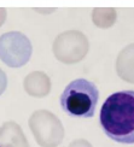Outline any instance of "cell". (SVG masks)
<instances>
[{
    "mask_svg": "<svg viewBox=\"0 0 134 147\" xmlns=\"http://www.w3.org/2000/svg\"><path fill=\"white\" fill-rule=\"evenodd\" d=\"M0 147H29L22 128L14 121H7L0 128Z\"/></svg>",
    "mask_w": 134,
    "mask_h": 147,
    "instance_id": "obj_6",
    "label": "cell"
},
{
    "mask_svg": "<svg viewBox=\"0 0 134 147\" xmlns=\"http://www.w3.org/2000/svg\"><path fill=\"white\" fill-rule=\"evenodd\" d=\"M117 75L128 83H134V44L125 47L116 59Z\"/></svg>",
    "mask_w": 134,
    "mask_h": 147,
    "instance_id": "obj_8",
    "label": "cell"
},
{
    "mask_svg": "<svg viewBox=\"0 0 134 147\" xmlns=\"http://www.w3.org/2000/svg\"><path fill=\"white\" fill-rule=\"evenodd\" d=\"M29 128L41 147H57L64 139L62 122L47 110H38L30 116Z\"/></svg>",
    "mask_w": 134,
    "mask_h": 147,
    "instance_id": "obj_3",
    "label": "cell"
},
{
    "mask_svg": "<svg viewBox=\"0 0 134 147\" xmlns=\"http://www.w3.org/2000/svg\"><path fill=\"white\" fill-rule=\"evenodd\" d=\"M5 20H6V10L3 9V7H0V27L4 24Z\"/></svg>",
    "mask_w": 134,
    "mask_h": 147,
    "instance_id": "obj_12",
    "label": "cell"
},
{
    "mask_svg": "<svg viewBox=\"0 0 134 147\" xmlns=\"http://www.w3.org/2000/svg\"><path fill=\"white\" fill-rule=\"evenodd\" d=\"M33 53L30 40L23 33L9 32L0 36V59L10 68L26 65Z\"/></svg>",
    "mask_w": 134,
    "mask_h": 147,
    "instance_id": "obj_4",
    "label": "cell"
},
{
    "mask_svg": "<svg viewBox=\"0 0 134 147\" xmlns=\"http://www.w3.org/2000/svg\"><path fill=\"white\" fill-rule=\"evenodd\" d=\"M6 87H7V76H6V74L0 69V95H1Z\"/></svg>",
    "mask_w": 134,
    "mask_h": 147,
    "instance_id": "obj_10",
    "label": "cell"
},
{
    "mask_svg": "<svg viewBox=\"0 0 134 147\" xmlns=\"http://www.w3.org/2000/svg\"><path fill=\"white\" fill-rule=\"evenodd\" d=\"M99 99L98 87L86 78L71 81L60 95L62 110L74 118H91L94 116Z\"/></svg>",
    "mask_w": 134,
    "mask_h": 147,
    "instance_id": "obj_2",
    "label": "cell"
},
{
    "mask_svg": "<svg viewBox=\"0 0 134 147\" xmlns=\"http://www.w3.org/2000/svg\"><path fill=\"white\" fill-rule=\"evenodd\" d=\"M68 147H93L92 145H91L87 140L85 139H77L75 140V141H72Z\"/></svg>",
    "mask_w": 134,
    "mask_h": 147,
    "instance_id": "obj_11",
    "label": "cell"
},
{
    "mask_svg": "<svg viewBox=\"0 0 134 147\" xmlns=\"http://www.w3.org/2000/svg\"><path fill=\"white\" fill-rule=\"evenodd\" d=\"M116 11L115 9H94L92 12V21L99 28H110L116 21Z\"/></svg>",
    "mask_w": 134,
    "mask_h": 147,
    "instance_id": "obj_9",
    "label": "cell"
},
{
    "mask_svg": "<svg viewBox=\"0 0 134 147\" xmlns=\"http://www.w3.org/2000/svg\"><path fill=\"white\" fill-rule=\"evenodd\" d=\"M53 54L64 64H75L86 57L89 50L87 36L79 30L59 34L53 42Z\"/></svg>",
    "mask_w": 134,
    "mask_h": 147,
    "instance_id": "obj_5",
    "label": "cell"
},
{
    "mask_svg": "<svg viewBox=\"0 0 134 147\" xmlns=\"http://www.w3.org/2000/svg\"><path fill=\"white\" fill-rule=\"evenodd\" d=\"M103 131L112 141L134 144V90H122L108 96L100 109Z\"/></svg>",
    "mask_w": 134,
    "mask_h": 147,
    "instance_id": "obj_1",
    "label": "cell"
},
{
    "mask_svg": "<svg viewBox=\"0 0 134 147\" xmlns=\"http://www.w3.org/2000/svg\"><path fill=\"white\" fill-rule=\"evenodd\" d=\"M23 87L29 95L44 98L51 92V80L45 72L33 71L24 78Z\"/></svg>",
    "mask_w": 134,
    "mask_h": 147,
    "instance_id": "obj_7",
    "label": "cell"
}]
</instances>
